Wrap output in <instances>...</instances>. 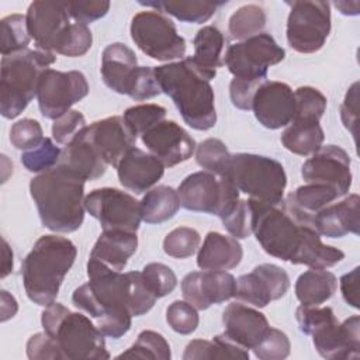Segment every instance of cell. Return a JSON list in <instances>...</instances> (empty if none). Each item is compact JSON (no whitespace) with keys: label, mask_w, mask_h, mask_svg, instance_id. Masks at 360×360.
Listing matches in <instances>:
<instances>
[{"label":"cell","mask_w":360,"mask_h":360,"mask_svg":"<svg viewBox=\"0 0 360 360\" xmlns=\"http://www.w3.org/2000/svg\"><path fill=\"white\" fill-rule=\"evenodd\" d=\"M248 202L252 211V233L267 255L309 269L333 267L345 259L340 249L321 240L312 215L302 211L290 194L278 204L253 198Z\"/></svg>","instance_id":"obj_1"},{"label":"cell","mask_w":360,"mask_h":360,"mask_svg":"<svg viewBox=\"0 0 360 360\" xmlns=\"http://www.w3.org/2000/svg\"><path fill=\"white\" fill-rule=\"evenodd\" d=\"M87 276L89 281L73 291L72 302L97 321L104 336H124L131 329L132 316L149 312L158 300L141 271L121 273L89 257Z\"/></svg>","instance_id":"obj_2"},{"label":"cell","mask_w":360,"mask_h":360,"mask_svg":"<svg viewBox=\"0 0 360 360\" xmlns=\"http://www.w3.org/2000/svg\"><path fill=\"white\" fill-rule=\"evenodd\" d=\"M84 180L56 165L30 181V193L45 228L59 233L77 231L84 219Z\"/></svg>","instance_id":"obj_3"},{"label":"cell","mask_w":360,"mask_h":360,"mask_svg":"<svg viewBox=\"0 0 360 360\" xmlns=\"http://www.w3.org/2000/svg\"><path fill=\"white\" fill-rule=\"evenodd\" d=\"M153 69L162 93L173 100L188 127L207 131L217 124L214 90L190 56Z\"/></svg>","instance_id":"obj_4"},{"label":"cell","mask_w":360,"mask_h":360,"mask_svg":"<svg viewBox=\"0 0 360 360\" xmlns=\"http://www.w3.org/2000/svg\"><path fill=\"white\" fill-rule=\"evenodd\" d=\"M76 255L77 249L70 239L58 235L41 236L21 263L27 297L41 307L52 304Z\"/></svg>","instance_id":"obj_5"},{"label":"cell","mask_w":360,"mask_h":360,"mask_svg":"<svg viewBox=\"0 0 360 360\" xmlns=\"http://www.w3.org/2000/svg\"><path fill=\"white\" fill-rule=\"evenodd\" d=\"M44 332L58 343L63 359L68 360H105L110 353L104 335L86 315L72 312L59 302L45 307L41 315Z\"/></svg>","instance_id":"obj_6"},{"label":"cell","mask_w":360,"mask_h":360,"mask_svg":"<svg viewBox=\"0 0 360 360\" xmlns=\"http://www.w3.org/2000/svg\"><path fill=\"white\" fill-rule=\"evenodd\" d=\"M300 330L312 338L316 352L323 359L360 357V318L353 315L338 322L330 307L300 305L295 311Z\"/></svg>","instance_id":"obj_7"},{"label":"cell","mask_w":360,"mask_h":360,"mask_svg":"<svg viewBox=\"0 0 360 360\" xmlns=\"http://www.w3.org/2000/svg\"><path fill=\"white\" fill-rule=\"evenodd\" d=\"M56 60L55 53L24 49L3 56L0 79V112L4 118L18 117L37 96L42 73Z\"/></svg>","instance_id":"obj_8"},{"label":"cell","mask_w":360,"mask_h":360,"mask_svg":"<svg viewBox=\"0 0 360 360\" xmlns=\"http://www.w3.org/2000/svg\"><path fill=\"white\" fill-rule=\"evenodd\" d=\"M225 179L231 180L249 198L267 204H278L284 200L287 174L283 165L273 158L235 153L231 156Z\"/></svg>","instance_id":"obj_9"},{"label":"cell","mask_w":360,"mask_h":360,"mask_svg":"<svg viewBox=\"0 0 360 360\" xmlns=\"http://www.w3.org/2000/svg\"><path fill=\"white\" fill-rule=\"evenodd\" d=\"M177 194L183 208L219 218H224L239 200V190L231 180L207 170L188 174L179 184Z\"/></svg>","instance_id":"obj_10"},{"label":"cell","mask_w":360,"mask_h":360,"mask_svg":"<svg viewBox=\"0 0 360 360\" xmlns=\"http://www.w3.org/2000/svg\"><path fill=\"white\" fill-rule=\"evenodd\" d=\"M131 38L148 56L169 62L186 53V39L177 32L174 22L158 10H145L132 17Z\"/></svg>","instance_id":"obj_11"},{"label":"cell","mask_w":360,"mask_h":360,"mask_svg":"<svg viewBox=\"0 0 360 360\" xmlns=\"http://www.w3.org/2000/svg\"><path fill=\"white\" fill-rule=\"evenodd\" d=\"M284 58L285 51L276 39L267 32H260L228 46L224 65L235 79L263 82L267 80L269 68L280 63Z\"/></svg>","instance_id":"obj_12"},{"label":"cell","mask_w":360,"mask_h":360,"mask_svg":"<svg viewBox=\"0 0 360 360\" xmlns=\"http://www.w3.org/2000/svg\"><path fill=\"white\" fill-rule=\"evenodd\" d=\"M288 45L300 53H314L322 49L330 32V4L319 0L287 3Z\"/></svg>","instance_id":"obj_13"},{"label":"cell","mask_w":360,"mask_h":360,"mask_svg":"<svg viewBox=\"0 0 360 360\" xmlns=\"http://www.w3.org/2000/svg\"><path fill=\"white\" fill-rule=\"evenodd\" d=\"M84 208L98 219L103 231L136 232L142 221L141 202L131 194L112 187L91 190L84 197Z\"/></svg>","instance_id":"obj_14"},{"label":"cell","mask_w":360,"mask_h":360,"mask_svg":"<svg viewBox=\"0 0 360 360\" xmlns=\"http://www.w3.org/2000/svg\"><path fill=\"white\" fill-rule=\"evenodd\" d=\"M87 94L89 83L82 72H60L49 68L41 76L37 100L41 114L55 121Z\"/></svg>","instance_id":"obj_15"},{"label":"cell","mask_w":360,"mask_h":360,"mask_svg":"<svg viewBox=\"0 0 360 360\" xmlns=\"http://www.w3.org/2000/svg\"><path fill=\"white\" fill-rule=\"evenodd\" d=\"M65 1H32L27 10L25 21L30 37L38 49L59 52L69 30L70 20Z\"/></svg>","instance_id":"obj_16"},{"label":"cell","mask_w":360,"mask_h":360,"mask_svg":"<svg viewBox=\"0 0 360 360\" xmlns=\"http://www.w3.org/2000/svg\"><path fill=\"white\" fill-rule=\"evenodd\" d=\"M301 176L307 183L326 184L333 187L340 197L346 195L352 186L350 156L340 146H321L304 162Z\"/></svg>","instance_id":"obj_17"},{"label":"cell","mask_w":360,"mask_h":360,"mask_svg":"<svg viewBox=\"0 0 360 360\" xmlns=\"http://www.w3.org/2000/svg\"><path fill=\"white\" fill-rule=\"evenodd\" d=\"M288 288L290 277L287 271L277 264L263 263L236 278L235 298L253 307L264 308L271 301L284 297Z\"/></svg>","instance_id":"obj_18"},{"label":"cell","mask_w":360,"mask_h":360,"mask_svg":"<svg viewBox=\"0 0 360 360\" xmlns=\"http://www.w3.org/2000/svg\"><path fill=\"white\" fill-rule=\"evenodd\" d=\"M143 145L165 167H173L188 160L195 152V141L176 121L163 120L141 135Z\"/></svg>","instance_id":"obj_19"},{"label":"cell","mask_w":360,"mask_h":360,"mask_svg":"<svg viewBox=\"0 0 360 360\" xmlns=\"http://www.w3.org/2000/svg\"><path fill=\"white\" fill-rule=\"evenodd\" d=\"M236 291V278L228 271L202 270L191 271L181 280V292L184 300L195 309L204 311L214 304H221Z\"/></svg>","instance_id":"obj_20"},{"label":"cell","mask_w":360,"mask_h":360,"mask_svg":"<svg viewBox=\"0 0 360 360\" xmlns=\"http://www.w3.org/2000/svg\"><path fill=\"white\" fill-rule=\"evenodd\" d=\"M252 110L256 120L269 129L287 127L295 115L294 91L287 83L266 80L253 96Z\"/></svg>","instance_id":"obj_21"},{"label":"cell","mask_w":360,"mask_h":360,"mask_svg":"<svg viewBox=\"0 0 360 360\" xmlns=\"http://www.w3.org/2000/svg\"><path fill=\"white\" fill-rule=\"evenodd\" d=\"M84 138L91 143L100 158L110 166L117 167L124 155L135 146L136 138L125 125L122 117L114 115L87 125Z\"/></svg>","instance_id":"obj_22"},{"label":"cell","mask_w":360,"mask_h":360,"mask_svg":"<svg viewBox=\"0 0 360 360\" xmlns=\"http://www.w3.org/2000/svg\"><path fill=\"white\" fill-rule=\"evenodd\" d=\"M224 336L243 349H255L270 325L264 314L242 302L229 304L222 312Z\"/></svg>","instance_id":"obj_23"},{"label":"cell","mask_w":360,"mask_h":360,"mask_svg":"<svg viewBox=\"0 0 360 360\" xmlns=\"http://www.w3.org/2000/svg\"><path fill=\"white\" fill-rule=\"evenodd\" d=\"M165 173V165L152 153L131 148L117 166L120 183L135 194L149 191Z\"/></svg>","instance_id":"obj_24"},{"label":"cell","mask_w":360,"mask_h":360,"mask_svg":"<svg viewBox=\"0 0 360 360\" xmlns=\"http://www.w3.org/2000/svg\"><path fill=\"white\" fill-rule=\"evenodd\" d=\"M312 224L318 233L326 238H343L347 233L359 235L360 197L350 194L339 202L323 207L312 217Z\"/></svg>","instance_id":"obj_25"},{"label":"cell","mask_w":360,"mask_h":360,"mask_svg":"<svg viewBox=\"0 0 360 360\" xmlns=\"http://www.w3.org/2000/svg\"><path fill=\"white\" fill-rule=\"evenodd\" d=\"M138 60L135 52L122 42L107 45L101 53V79L104 84L118 94H127L134 79Z\"/></svg>","instance_id":"obj_26"},{"label":"cell","mask_w":360,"mask_h":360,"mask_svg":"<svg viewBox=\"0 0 360 360\" xmlns=\"http://www.w3.org/2000/svg\"><path fill=\"white\" fill-rule=\"evenodd\" d=\"M243 257V249L233 236L208 232L198 248L197 266L201 270L226 271L235 269Z\"/></svg>","instance_id":"obj_27"},{"label":"cell","mask_w":360,"mask_h":360,"mask_svg":"<svg viewBox=\"0 0 360 360\" xmlns=\"http://www.w3.org/2000/svg\"><path fill=\"white\" fill-rule=\"evenodd\" d=\"M136 232L121 229L103 231L96 240L89 257L97 259L112 270L121 271L127 266L128 259L136 252Z\"/></svg>","instance_id":"obj_28"},{"label":"cell","mask_w":360,"mask_h":360,"mask_svg":"<svg viewBox=\"0 0 360 360\" xmlns=\"http://www.w3.org/2000/svg\"><path fill=\"white\" fill-rule=\"evenodd\" d=\"M58 165L83 179L84 181L101 177L107 167V163L84 138L83 131L69 145H66L65 149H62Z\"/></svg>","instance_id":"obj_29"},{"label":"cell","mask_w":360,"mask_h":360,"mask_svg":"<svg viewBox=\"0 0 360 360\" xmlns=\"http://www.w3.org/2000/svg\"><path fill=\"white\" fill-rule=\"evenodd\" d=\"M193 44L194 55L190 56L193 63L205 79H214L217 69L224 65L226 39L222 31L215 25H205L197 31Z\"/></svg>","instance_id":"obj_30"},{"label":"cell","mask_w":360,"mask_h":360,"mask_svg":"<svg viewBox=\"0 0 360 360\" xmlns=\"http://www.w3.org/2000/svg\"><path fill=\"white\" fill-rule=\"evenodd\" d=\"M338 280L325 269H309L295 281V297L301 305L316 307L326 302L336 291Z\"/></svg>","instance_id":"obj_31"},{"label":"cell","mask_w":360,"mask_h":360,"mask_svg":"<svg viewBox=\"0 0 360 360\" xmlns=\"http://www.w3.org/2000/svg\"><path fill=\"white\" fill-rule=\"evenodd\" d=\"M226 1H201V0H163V1H139L141 6L152 7L160 13L173 15L174 18L202 24L208 21Z\"/></svg>","instance_id":"obj_32"},{"label":"cell","mask_w":360,"mask_h":360,"mask_svg":"<svg viewBox=\"0 0 360 360\" xmlns=\"http://www.w3.org/2000/svg\"><path fill=\"white\" fill-rule=\"evenodd\" d=\"M141 202V217L146 224H162L173 218L179 208L180 200L174 188L158 186L150 188Z\"/></svg>","instance_id":"obj_33"},{"label":"cell","mask_w":360,"mask_h":360,"mask_svg":"<svg viewBox=\"0 0 360 360\" xmlns=\"http://www.w3.org/2000/svg\"><path fill=\"white\" fill-rule=\"evenodd\" d=\"M325 135L319 122L291 121L281 134L283 146L300 156H308L316 152L323 143Z\"/></svg>","instance_id":"obj_34"},{"label":"cell","mask_w":360,"mask_h":360,"mask_svg":"<svg viewBox=\"0 0 360 360\" xmlns=\"http://www.w3.org/2000/svg\"><path fill=\"white\" fill-rule=\"evenodd\" d=\"M249 359V352L222 335L214 336L212 340H191L183 353L184 360L201 359Z\"/></svg>","instance_id":"obj_35"},{"label":"cell","mask_w":360,"mask_h":360,"mask_svg":"<svg viewBox=\"0 0 360 360\" xmlns=\"http://www.w3.org/2000/svg\"><path fill=\"white\" fill-rule=\"evenodd\" d=\"M267 21L266 11L257 4H246L239 7L228 22L231 35L239 41H245L262 32Z\"/></svg>","instance_id":"obj_36"},{"label":"cell","mask_w":360,"mask_h":360,"mask_svg":"<svg viewBox=\"0 0 360 360\" xmlns=\"http://www.w3.org/2000/svg\"><path fill=\"white\" fill-rule=\"evenodd\" d=\"M231 153L226 145L218 138L204 139L195 148V160L198 166L218 177H225L231 163Z\"/></svg>","instance_id":"obj_37"},{"label":"cell","mask_w":360,"mask_h":360,"mask_svg":"<svg viewBox=\"0 0 360 360\" xmlns=\"http://www.w3.org/2000/svg\"><path fill=\"white\" fill-rule=\"evenodd\" d=\"M156 359L170 360L172 352L167 340L155 330H142L134 345L118 354V359Z\"/></svg>","instance_id":"obj_38"},{"label":"cell","mask_w":360,"mask_h":360,"mask_svg":"<svg viewBox=\"0 0 360 360\" xmlns=\"http://www.w3.org/2000/svg\"><path fill=\"white\" fill-rule=\"evenodd\" d=\"M0 34H1V55L8 56L24 49H28L31 37L27 30L25 15L11 14L4 17L0 21Z\"/></svg>","instance_id":"obj_39"},{"label":"cell","mask_w":360,"mask_h":360,"mask_svg":"<svg viewBox=\"0 0 360 360\" xmlns=\"http://www.w3.org/2000/svg\"><path fill=\"white\" fill-rule=\"evenodd\" d=\"M290 197L294 200V202L302 211H305L314 217L319 210L332 204L340 195L330 186L318 184V183H307L304 186H300L294 193L290 194Z\"/></svg>","instance_id":"obj_40"},{"label":"cell","mask_w":360,"mask_h":360,"mask_svg":"<svg viewBox=\"0 0 360 360\" xmlns=\"http://www.w3.org/2000/svg\"><path fill=\"white\" fill-rule=\"evenodd\" d=\"M295 115L292 121L319 122L326 110V97L315 87L301 86L294 91Z\"/></svg>","instance_id":"obj_41"},{"label":"cell","mask_w":360,"mask_h":360,"mask_svg":"<svg viewBox=\"0 0 360 360\" xmlns=\"http://www.w3.org/2000/svg\"><path fill=\"white\" fill-rule=\"evenodd\" d=\"M166 117V108L158 104H139L129 107L124 111L122 120L131 134L138 138L143 135L149 128L163 121Z\"/></svg>","instance_id":"obj_42"},{"label":"cell","mask_w":360,"mask_h":360,"mask_svg":"<svg viewBox=\"0 0 360 360\" xmlns=\"http://www.w3.org/2000/svg\"><path fill=\"white\" fill-rule=\"evenodd\" d=\"M62 155V149L56 146V143L51 138H44L42 142L21 153L20 159L22 166L31 173H44L51 170L59 163Z\"/></svg>","instance_id":"obj_43"},{"label":"cell","mask_w":360,"mask_h":360,"mask_svg":"<svg viewBox=\"0 0 360 360\" xmlns=\"http://www.w3.org/2000/svg\"><path fill=\"white\" fill-rule=\"evenodd\" d=\"M201 236L190 226H179L170 231L163 240V250L174 259H187L200 248Z\"/></svg>","instance_id":"obj_44"},{"label":"cell","mask_w":360,"mask_h":360,"mask_svg":"<svg viewBox=\"0 0 360 360\" xmlns=\"http://www.w3.org/2000/svg\"><path fill=\"white\" fill-rule=\"evenodd\" d=\"M142 278L146 287L158 297L169 295L177 285L174 271L163 263H149L142 269Z\"/></svg>","instance_id":"obj_45"},{"label":"cell","mask_w":360,"mask_h":360,"mask_svg":"<svg viewBox=\"0 0 360 360\" xmlns=\"http://www.w3.org/2000/svg\"><path fill=\"white\" fill-rule=\"evenodd\" d=\"M166 322L174 332L180 335H190L197 329L200 318L197 309L191 304L177 300L167 307Z\"/></svg>","instance_id":"obj_46"},{"label":"cell","mask_w":360,"mask_h":360,"mask_svg":"<svg viewBox=\"0 0 360 360\" xmlns=\"http://www.w3.org/2000/svg\"><path fill=\"white\" fill-rule=\"evenodd\" d=\"M290 350L291 345L287 335L270 326L263 339L253 349V353L260 360H283L288 357Z\"/></svg>","instance_id":"obj_47"},{"label":"cell","mask_w":360,"mask_h":360,"mask_svg":"<svg viewBox=\"0 0 360 360\" xmlns=\"http://www.w3.org/2000/svg\"><path fill=\"white\" fill-rule=\"evenodd\" d=\"M44 139L42 127L37 120L22 118L11 125L10 142L15 149L30 150L38 146Z\"/></svg>","instance_id":"obj_48"},{"label":"cell","mask_w":360,"mask_h":360,"mask_svg":"<svg viewBox=\"0 0 360 360\" xmlns=\"http://www.w3.org/2000/svg\"><path fill=\"white\" fill-rule=\"evenodd\" d=\"M224 228L235 239H246L252 235V211L248 200H238L235 207L221 218Z\"/></svg>","instance_id":"obj_49"},{"label":"cell","mask_w":360,"mask_h":360,"mask_svg":"<svg viewBox=\"0 0 360 360\" xmlns=\"http://www.w3.org/2000/svg\"><path fill=\"white\" fill-rule=\"evenodd\" d=\"M86 127L84 115L77 110H69L53 121L52 136L56 143L69 145Z\"/></svg>","instance_id":"obj_50"},{"label":"cell","mask_w":360,"mask_h":360,"mask_svg":"<svg viewBox=\"0 0 360 360\" xmlns=\"http://www.w3.org/2000/svg\"><path fill=\"white\" fill-rule=\"evenodd\" d=\"M160 86L155 76V69L150 66H138L131 82L128 96L135 101H143L160 94Z\"/></svg>","instance_id":"obj_51"},{"label":"cell","mask_w":360,"mask_h":360,"mask_svg":"<svg viewBox=\"0 0 360 360\" xmlns=\"http://www.w3.org/2000/svg\"><path fill=\"white\" fill-rule=\"evenodd\" d=\"M93 44V35L90 28L86 24L80 22H72L70 30L59 49L58 53L76 58V56H83Z\"/></svg>","instance_id":"obj_52"},{"label":"cell","mask_w":360,"mask_h":360,"mask_svg":"<svg viewBox=\"0 0 360 360\" xmlns=\"http://www.w3.org/2000/svg\"><path fill=\"white\" fill-rule=\"evenodd\" d=\"M69 17H72L76 22L89 24L96 20L104 17L110 10V1L104 0H76V1H65Z\"/></svg>","instance_id":"obj_53"},{"label":"cell","mask_w":360,"mask_h":360,"mask_svg":"<svg viewBox=\"0 0 360 360\" xmlns=\"http://www.w3.org/2000/svg\"><path fill=\"white\" fill-rule=\"evenodd\" d=\"M27 356L31 360H65L55 339L45 332L35 333L28 339Z\"/></svg>","instance_id":"obj_54"},{"label":"cell","mask_w":360,"mask_h":360,"mask_svg":"<svg viewBox=\"0 0 360 360\" xmlns=\"http://www.w3.org/2000/svg\"><path fill=\"white\" fill-rule=\"evenodd\" d=\"M266 82V80H263ZM263 82H252L242 79H232L229 83V96L232 104L239 110H252V100Z\"/></svg>","instance_id":"obj_55"},{"label":"cell","mask_w":360,"mask_h":360,"mask_svg":"<svg viewBox=\"0 0 360 360\" xmlns=\"http://www.w3.org/2000/svg\"><path fill=\"white\" fill-rule=\"evenodd\" d=\"M357 101H359V83L354 82L346 96L345 100L340 105V120L345 125V128L353 135L356 139L357 135V121H359V108H357Z\"/></svg>","instance_id":"obj_56"},{"label":"cell","mask_w":360,"mask_h":360,"mask_svg":"<svg viewBox=\"0 0 360 360\" xmlns=\"http://www.w3.org/2000/svg\"><path fill=\"white\" fill-rule=\"evenodd\" d=\"M359 267H354L352 271L343 274L340 277V291L343 300L353 308H359Z\"/></svg>","instance_id":"obj_57"},{"label":"cell","mask_w":360,"mask_h":360,"mask_svg":"<svg viewBox=\"0 0 360 360\" xmlns=\"http://www.w3.org/2000/svg\"><path fill=\"white\" fill-rule=\"evenodd\" d=\"M1 322H6L7 319L13 318L17 314L18 309V304L15 301V298L8 294L6 290H1Z\"/></svg>","instance_id":"obj_58"},{"label":"cell","mask_w":360,"mask_h":360,"mask_svg":"<svg viewBox=\"0 0 360 360\" xmlns=\"http://www.w3.org/2000/svg\"><path fill=\"white\" fill-rule=\"evenodd\" d=\"M13 271V252L6 239H3V263H1V278Z\"/></svg>","instance_id":"obj_59"},{"label":"cell","mask_w":360,"mask_h":360,"mask_svg":"<svg viewBox=\"0 0 360 360\" xmlns=\"http://www.w3.org/2000/svg\"><path fill=\"white\" fill-rule=\"evenodd\" d=\"M335 7L345 15H357L360 3L359 1H336Z\"/></svg>","instance_id":"obj_60"}]
</instances>
